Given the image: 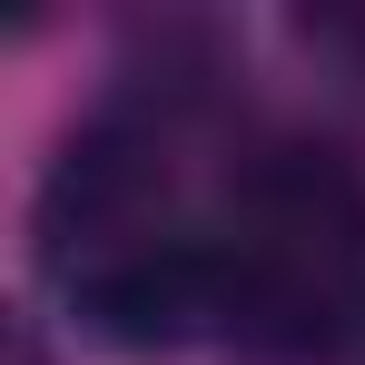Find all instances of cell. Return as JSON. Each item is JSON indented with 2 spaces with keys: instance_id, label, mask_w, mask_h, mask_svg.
<instances>
[{
  "instance_id": "1",
  "label": "cell",
  "mask_w": 365,
  "mask_h": 365,
  "mask_svg": "<svg viewBox=\"0 0 365 365\" xmlns=\"http://www.w3.org/2000/svg\"><path fill=\"white\" fill-rule=\"evenodd\" d=\"M197 79H119L60 138L30 257L69 306L79 336L119 356H168L197 336H227L217 316V178H197Z\"/></svg>"
},
{
  "instance_id": "2",
  "label": "cell",
  "mask_w": 365,
  "mask_h": 365,
  "mask_svg": "<svg viewBox=\"0 0 365 365\" xmlns=\"http://www.w3.org/2000/svg\"><path fill=\"white\" fill-rule=\"evenodd\" d=\"M217 316L257 356H356L365 336V158L267 128L217 168Z\"/></svg>"
},
{
  "instance_id": "3",
  "label": "cell",
  "mask_w": 365,
  "mask_h": 365,
  "mask_svg": "<svg viewBox=\"0 0 365 365\" xmlns=\"http://www.w3.org/2000/svg\"><path fill=\"white\" fill-rule=\"evenodd\" d=\"M316 40H326V50H346V60L365 69V10H346V20H316Z\"/></svg>"
},
{
  "instance_id": "4",
  "label": "cell",
  "mask_w": 365,
  "mask_h": 365,
  "mask_svg": "<svg viewBox=\"0 0 365 365\" xmlns=\"http://www.w3.org/2000/svg\"><path fill=\"white\" fill-rule=\"evenodd\" d=\"M10 365H50V346H40V336L20 326V336H10Z\"/></svg>"
},
{
  "instance_id": "5",
  "label": "cell",
  "mask_w": 365,
  "mask_h": 365,
  "mask_svg": "<svg viewBox=\"0 0 365 365\" xmlns=\"http://www.w3.org/2000/svg\"><path fill=\"white\" fill-rule=\"evenodd\" d=\"M356 365H365V336H356Z\"/></svg>"
}]
</instances>
